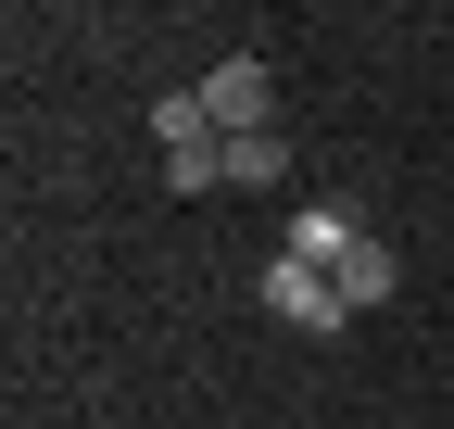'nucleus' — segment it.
Segmentation results:
<instances>
[{
  "mask_svg": "<svg viewBox=\"0 0 454 429\" xmlns=\"http://www.w3.org/2000/svg\"><path fill=\"white\" fill-rule=\"evenodd\" d=\"M190 101L215 114V139H265V127H278V76H265V51H227Z\"/></svg>",
  "mask_w": 454,
  "mask_h": 429,
  "instance_id": "f257e3e1",
  "label": "nucleus"
},
{
  "mask_svg": "<svg viewBox=\"0 0 454 429\" xmlns=\"http://www.w3.org/2000/svg\"><path fill=\"white\" fill-rule=\"evenodd\" d=\"M152 139H164V177H177V190H227V139H215V114L190 89L152 101Z\"/></svg>",
  "mask_w": 454,
  "mask_h": 429,
  "instance_id": "f03ea898",
  "label": "nucleus"
},
{
  "mask_svg": "<svg viewBox=\"0 0 454 429\" xmlns=\"http://www.w3.org/2000/svg\"><path fill=\"white\" fill-rule=\"evenodd\" d=\"M265 316H278V329H303V341H340V329H354L340 278H316V265H291V253H265Z\"/></svg>",
  "mask_w": 454,
  "mask_h": 429,
  "instance_id": "7ed1b4c3",
  "label": "nucleus"
},
{
  "mask_svg": "<svg viewBox=\"0 0 454 429\" xmlns=\"http://www.w3.org/2000/svg\"><path fill=\"white\" fill-rule=\"evenodd\" d=\"M278 253H291V265H316V278H340V265L366 253V214H354V202H303L291 228H278Z\"/></svg>",
  "mask_w": 454,
  "mask_h": 429,
  "instance_id": "20e7f679",
  "label": "nucleus"
},
{
  "mask_svg": "<svg viewBox=\"0 0 454 429\" xmlns=\"http://www.w3.org/2000/svg\"><path fill=\"white\" fill-rule=\"evenodd\" d=\"M265 177H291V139L278 127L265 139H227V190H265Z\"/></svg>",
  "mask_w": 454,
  "mask_h": 429,
  "instance_id": "39448f33",
  "label": "nucleus"
}]
</instances>
